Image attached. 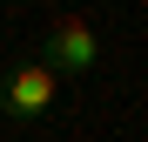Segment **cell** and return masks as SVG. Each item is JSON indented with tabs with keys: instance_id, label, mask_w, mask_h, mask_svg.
<instances>
[{
	"instance_id": "obj_1",
	"label": "cell",
	"mask_w": 148,
	"mask_h": 142,
	"mask_svg": "<svg viewBox=\"0 0 148 142\" xmlns=\"http://www.w3.org/2000/svg\"><path fill=\"white\" fill-rule=\"evenodd\" d=\"M54 81H88L94 68H101V34L88 27L81 14H61L40 27V54H34Z\"/></svg>"
},
{
	"instance_id": "obj_2",
	"label": "cell",
	"mask_w": 148,
	"mask_h": 142,
	"mask_svg": "<svg viewBox=\"0 0 148 142\" xmlns=\"http://www.w3.org/2000/svg\"><path fill=\"white\" fill-rule=\"evenodd\" d=\"M54 95L61 81L47 75L40 61H14L7 75H0V122H14V129H34L47 108H54Z\"/></svg>"
}]
</instances>
